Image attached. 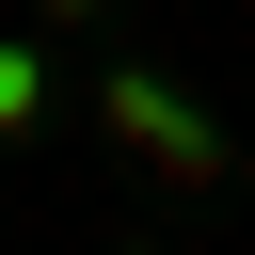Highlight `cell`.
Here are the masks:
<instances>
[{
    "instance_id": "cell-4",
    "label": "cell",
    "mask_w": 255,
    "mask_h": 255,
    "mask_svg": "<svg viewBox=\"0 0 255 255\" xmlns=\"http://www.w3.org/2000/svg\"><path fill=\"white\" fill-rule=\"evenodd\" d=\"M128 255H159V239H128Z\"/></svg>"
},
{
    "instance_id": "cell-2",
    "label": "cell",
    "mask_w": 255,
    "mask_h": 255,
    "mask_svg": "<svg viewBox=\"0 0 255 255\" xmlns=\"http://www.w3.org/2000/svg\"><path fill=\"white\" fill-rule=\"evenodd\" d=\"M32 128H48V64H32V48H0V143H32Z\"/></svg>"
},
{
    "instance_id": "cell-3",
    "label": "cell",
    "mask_w": 255,
    "mask_h": 255,
    "mask_svg": "<svg viewBox=\"0 0 255 255\" xmlns=\"http://www.w3.org/2000/svg\"><path fill=\"white\" fill-rule=\"evenodd\" d=\"M32 16H48V32H96V16H112V0H32Z\"/></svg>"
},
{
    "instance_id": "cell-1",
    "label": "cell",
    "mask_w": 255,
    "mask_h": 255,
    "mask_svg": "<svg viewBox=\"0 0 255 255\" xmlns=\"http://www.w3.org/2000/svg\"><path fill=\"white\" fill-rule=\"evenodd\" d=\"M96 128H112V143H128L159 191H223V175H239V143H223V128H207L175 80H143V64H112V80H96Z\"/></svg>"
}]
</instances>
